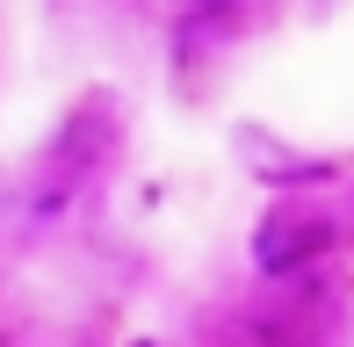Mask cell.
<instances>
[{"mask_svg": "<svg viewBox=\"0 0 354 347\" xmlns=\"http://www.w3.org/2000/svg\"><path fill=\"white\" fill-rule=\"evenodd\" d=\"M138 347H145V340H138Z\"/></svg>", "mask_w": 354, "mask_h": 347, "instance_id": "2", "label": "cell"}, {"mask_svg": "<svg viewBox=\"0 0 354 347\" xmlns=\"http://www.w3.org/2000/svg\"><path fill=\"white\" fill-rule=\"evenodd\" d=\"M326 246H333V217L297 210V203H282V210H268L261 225H253V261H261V275H297V268H311Z\"/></svg>", "mask_w": 354, "mask_h": 347, "instance_id": "1", "label": "cell"}]
</instances>
